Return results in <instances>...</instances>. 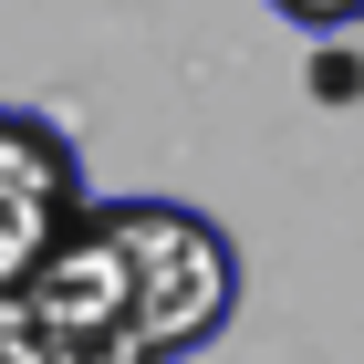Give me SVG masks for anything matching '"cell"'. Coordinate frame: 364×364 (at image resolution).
Here are the masks:
<instances>
[{
	"label": "cell",
	"mask_w": 364,
	"mask_h": 364,
	"mask_svg": "<svg viewBox=\"0 0 364 364\" xmlns=\"http://www.w3.org/2000/svg\"><path fill=\"white\" fill-rule=\"evenodd\" d=\"M114 260H125V312L146 323V343H198L229 312V250L208 219L177 208H114Z\"/></svg>",
	"instance_id": "6da1fadb"
},
{
	"label": "cell",
	"mask_w": 364,
	"mask_h": 364,
	"mask_svg": "<svg viewBox=\"0 0 364 364\" xmlns=\"http://www.w3.org/2000/svg\"><path fill=\"white\" fill-rule=\"evenodd\" d=\"M63 208H73V156H63L53 125L31 114H0V291H21L63 240Z\"/></svg>",
	"instance_id": "7a4b0ae2"
},
{
	"label": "cell",
	"mask_w": 364,
	"mask_h": 364,
	"mask_svg": "<svg viewBox=\"0 0 364 364\" xmlns=\"http://www.w3.org/2000/svg\"><path fill=\"white\" fill-rule=\"evenodd\" d=\"M312 94H323V105H354V94H364V63L343 53V42H323V63H312Z\"/></svg>",
	"instance_id": "3957f363"
},
{
	"label": "cell",
	"mask_w": 364,
	"mask_h": 364,
	"mask_svg": "<svg viewBox=\"0 0 364 364\" xmlns=\"http://www.w3.org/2000/svg\"><path fill=\"white\" fill-rule=\"evenodd\" d=\"M291 21H312V31H343V21H364V0H281Z\"/></svg>",
	"instance_id": "277c9868"
}]
</instances>
